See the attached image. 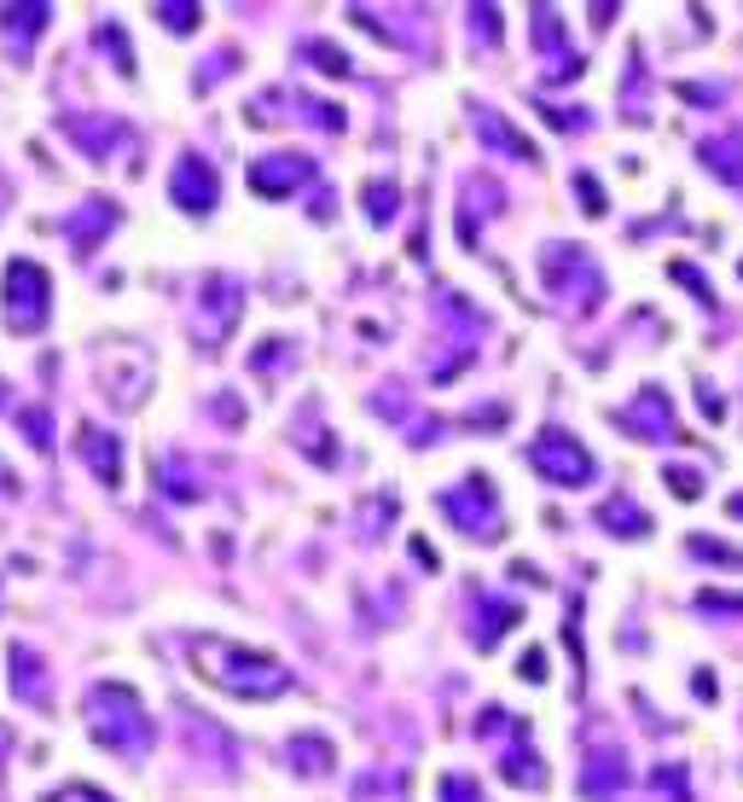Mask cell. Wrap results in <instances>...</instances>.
I'll return each mask as SVG.
<instances>
[{
    "label": "cell",
    "mask_w": 743,
    "mask_h": 802,
    "mask_svg": "<svg viewBox=\"0 0 743 802\" xmlns=\"http://www.w3.org/2000/svg\"><path fill=\"white\" fill-rule=\"evenodd\" d=\"M175 198L186 204V210H210V204H215V175L203 169L198 157H186L175 169Z\"/></svg>",
    "instance_id": "cell-3"
},
{
    "label": "cell",
    "mask_w": 743,
    "mask_h": 802,
    "mask_svg": "<svg viewBox=\"0 0 743 802\" xmlns=\"http://www.w3.org/2000/svg\"><path fill=\"white\" fill-rule=\"evenodd\" d=\"M308 175L302 157H285V163H256V193H285L291 180Z\"/></svg>",
    "instance_id": "cell-4"
},
{
    "label": "cell",
    "mask_w": 743,
    "mask_h": 802,
    "mask_svg": "<svg viewBox=\"0 0 743 802\" xmlns=\"http://www.w3.org/2000/svg\"><path fill=\"white\" fill-rule=\"evenodd\" d=\"M198 663H221L210 669V681H221L226 692H244V697H267L285 686V669L274 657H256V651H239V646H215V640H192Z\"/></svg>",
    "instance_id": "cell-1"
},
{
    "label": "cell",
    "mask_w": 743,
    "mask_h": 802,
    "mask_svg": "<svg viewBox=\"0 0 743 802\" xmlns=\"http://www.w3.org/2000/svg\"><path fill=\"white\" fill-rule=\"evenodd\" d=\"M605 524H622L616 535H639V529H651V518H645V512H633L628 501H610V506H605Z\"/></svg>",
    "instance_id": "cell-5"
},
{
    "label": "cell",
    "mask_w": 743,
    "mask_h": 802,
    "mask_svg": "<svg viewBox=\"0 0 743 802\" xmlns=\"http://www.w3.org/2000/svg\"><path fill=\"white\" fill-rule=\"evenodd\" d=\"M534 465L552 471V477H564V483H587L592 477V460H587V448H575L569 437H552L534 448Z\"/></svg>",
    "instance_id": "cell-2"
}]
</instances>
